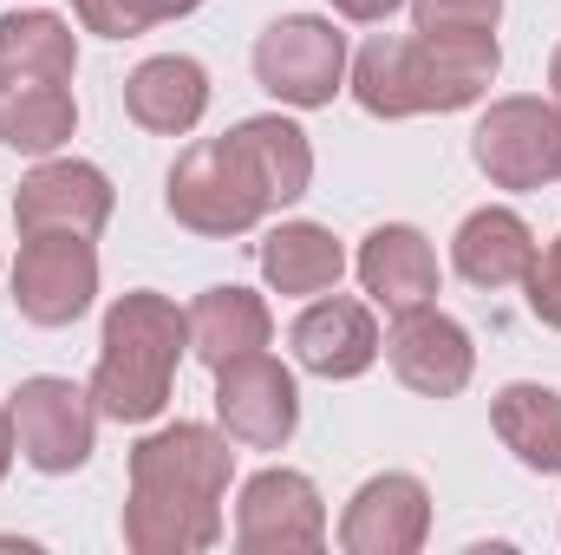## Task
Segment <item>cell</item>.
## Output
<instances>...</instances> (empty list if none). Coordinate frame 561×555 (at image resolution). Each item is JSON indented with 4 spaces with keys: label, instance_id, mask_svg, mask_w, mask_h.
Segmentation results:
<instances>
[{
    "label": "cell",
    "instance_id": "1",
    "mask_svg": "<svg viewBox=\"0 0 561 555\" xmlns=\"http://www.w3.org/2000/svg\"><path fill=\"white\" fill-rule=\"evenodd\" d=\"M313 183V144L294 118H242L222 138L190 144L170 163V190L163 209L190 229V236H249L262 216H275L287 203H300Z\"/></svg>",
    "mask_w": 561,
    "mask_h": 555
},
{
    "label": "cell",
    "instance_id": "2",
    "mask_svg": "<svg viewBox=\"0 0 561 555\" xmlns=\"http://www.w3.org/2000/svg\"><path fill=\"white\" fill-rule=\"evenodd\" d=\"M236 477L229 431L176 418L131 444L125 550L138 555H203L222 543V497Z\"/></svg>",
    "mask_w": 561,
    "mask_h": 555
},
{
    "label": "cell",
    "instance_id": "3",
    "mask_svg": "<svg viewBox=\"0 0 561 555\" xmlns=\"http://www.w3.org/2000/svg\"><path fill=\"white\" fill-rule=\"evenodd\" d=\"M503 66L496 33H373L353 59V99L373 118L463 112Z\"/></svg>",
    "mask_w": 561,
    "mask_h": 555
},
{
    "label": "cell",
    "instance_id": "4",
    "mask_svg": "<svg viewBox=\"0 0 561 555\" xmlns=\"http://www.w3.org/2000/svg\"><path fill=\"white\" fill-rule=\"evenodd\" d=\"M190 353V314L157 294V287H131L105 307V333H99V366H92V406L99 418L118 424H150L170 406L176 366Z\"/></svg>",
    "mask_w": 561,
    "mask_h": 555
},
{
    "label": "cell",
    "instance_id": "5",
    "mask_svg": "<svg viewBox=\"0 0 561 555\" xmlns=\"http://www.w3.org/2000/svg\"><path fill=\"white\" fill-rule=\"evenodd\" d=\"M255 79L294 112L333 105V92L346 86V33L320 13H287L255 39Z\"/></svg>",
    "mask_w": 561,
    "mask_h": 555
},
{
    "label": "cell",
    "instance_id": "6",
    "mask_svg": "<svg viewBox=\"0 0 561 555\" xmlns=\"http://www.w3.org/2000/svg\"><path fill=\"white\" fill-rule=\"evenodd\" d=\"M470 157L496 190H542L561 177V105L549 99H496L477 132Z\"/></svg>",
    "mask_w": 561,
    "mask_h": 555
},
{
    "label": "cell",
    "instance_id": "7",
    "mask_svg": "<svg viewBox=\"0 0 561 555\" xmlns=\"http://www.w3.org/2000/svg\"><path fill=\"white\" fill-rule=\"evenodd\" d=\"M7 412H13L20 457H26L33 471L66 477V471H79V464L92 457V438H99V406H92V393H85V386L39 373V380H20V393L7 399Z\"/></svg>",
    "mask_w": 561,
    "mask_h": 555
},
{
    "label": "cell",
    "instance_id": "8",
    "mask_svg": "<svg viewBox=\"0 0 561 555\" xmlns=\"http://www.w3.org/2000/svg\"><path fill=\"white\" fill-rule=\"evenodd\" d=\"M216 424L229 431V444L242 451H280L300 424V393L294 373L280 366L268 347L236 353L216 366Z\"/></svg>",
    "mask_w": 561,
    "mask_h": 555
},
{
    "label": "cell",
    "instance_id": "9",
    "mask_svg": "<svg viewBox=\"0 0 561 555\" xmlns=\"http://www.w3.org/2000/svg\"><path fill=\"white\" fill-rule=\"evenodd\" d=\"M99 294V249L92 236H20L13 262V307L33 327H72Z\"/></svg>",
    "mask_w": 561,
    "mask_h": 555
},
{
    "label": "cell",
    "instance_id": "10",
    "mask_svg": "<svg viewBox=\"0 0 561 555\" xmlns=\"http://www.w3.org/2000/svg\"><path fill=\"white\" fill-rule=\"evenodd\" d=\"M327 543V503L307 471H255L236 497V550L242 555H307Z\"/></svg>",
    "mask_w": 561,
    "mask_h": 555
},
{
    "label": "cell",
    "instance_id": "11",
    "mask_svg": "<svg viewBox=\"0 0 561 555\" xmlns=\"http://www.w3.org/2000/svg\"><path fill=\"white\" fill-rule=\"evenodd\" d=\"M112 203H118V190H112V177L99 163L46 157V163H33L20 177L13 223H20V236H53V229L59 236H99L112 223Z\"/></svg>",
    "mask_w": 561,
    "mask_h": 555
},
{
    "label": "cell",
    "instance_id": "12",
    "mask_svg": "<svg viewBox=\"0 0 561 555\" xmlns=\"http://www.w3.org/2000/svg\"><path fill=\"white\" fill-rule=\"evenodd\" d=\"M386 360L399 373V386H412L419 399H457L477 373V347L463 333V320L437 314L431 301L392 314V333H386Z\"/></svg>",
    "mask_w": 561,
    "mask_h": 555
},
{
    "label": "cell",
    "instance_id": "13",
    "mask_svg": "<svg viewBox=\"0 0 561 555\" xmlns=\"http://www.w3.org/2000/svg\"><path fill=\"white\" fill-rule=\"evenodd\" d=\"M424 536H431V490L412 471L366 477L340 517V550L346 555H419Z\"/></svg>",
    "mask_w": 561,
    "mask_h": 555
},
{
    "label": "cell",
    "instance_id": "14",
    "mask_svg": "<svg viewBox=\"0 0 561 555\" xmlns=\"http://www.w3.org/2000/svg\"><path fill=\"white\" fill-rule=\"evenodd\" d=\"M287 347H294V360H300L307 373H320V380H359V373H373V360L386 353V333H379V320H373L366 301H353V294H320V301L287 327Z\"/></svg>",
    "mask_w": 561,
    "mask_h": 555
},
{
    "label": "cell",
    "instance_id": "15",
    "mask_svg": "<svg viewBox=\"0 0 561 555\" xmlns=\"http://www.w3.org/2000/svg\"><path fill=\"white\" fill-rule=\"evenodd\" d=\"M125 112H131V125L157 132V138L196 132L203 112H209V72H203V59H190V53L144 59L138 72L125 79Z\"/></svg>",
    "mask_w": 561,
    "mask_h": 555
},
{
    "label": "cell",
    "instance_id": "16",
    "mask_svg": "<svg viewBox=\"0 0 561 555\" xmlns=\"http://www.w3.org/2000/svg\"><path fill=\"white\" fill-rule=\"evenodd\" d=\"M536 229L516 216V209H503V203H483V209H470L463 223H457V242H450V262H457V275L470 281V287H516V281H529L536 269Z\"/></svg>",
    "mask_w": 561,
    "mask_h": 555
},
{
    "label": "cell",
    "instance_id": "17",
    "mask_svg": "<svg viewBox=\"0 0 561 555\" xmlns=\"http://www.w3.org/2000/svg\"><path fill=\"white\" fill-rule=\"evenodd\" d=\"M359 287L386 314L424 307L437 294V249L424 242V229H412V223H379L359 242Z\"/></svg>",
    "mask_w": 561,
    "mask_h": 555
},
{
    "label": "cell",
    "instance_id": "18",
    "mask_svg": "<svg viewBox=\"0 0 561 555\" xmlns=\"http://www.w3.org/2000/svg\"><path fill=\"white\" fill-rule=\"evenodd\" d=\"M275 340V314H268V301L255 294V287H236V281H222V287H203L196 294V307H190V353L216 373L222 360H236V353H255V347H268Z\"/></svg>",
    "mask_w": 561,
    "mask_h": 555
},
{
    "label": "cell",
    "instance_id": "19",
    "mask_svg": "<svg viewBox=\"0 0 561 555\" xmlns=\"http://www.w3.org/2000/svg\"><path fill=\"white\" fill-rule=\"evenodd\" d=\"M490 431L503 438V451H516L523 471L561 477V393L556 386H536V380L503 386L490 399Z\"/></svg>",
    "mask_w": 561,
    "mask_h": 555
},
{
    "label": "cell",
    "instance_id": "20",
    "mask_svg": "<svg viewBox=\"0 0 561 555\" xmlns=\"http://www.w3.org/2000/svg\"><path fill=\"white\" fill-rule=\"evenodd\" d=\"M79 105L66 79H0V144L20 157H53L72 138Z\"/></svg>",
    "mask_w": 561,
    "mask_h": 555
},
{
    "label": "cell",
    "instance_id": "21",
    "mask_svg": "<svg viewBox=\"0 0 561 555\" xmlns=\"http://www.w3.org/2000/svg\"><path fill=\"white\" fill-rule=\"evenodd\" d=\"M262 275H268L275 294L307 301V294L340 287L346 249H340L333 229H320V223H280V229H268V242H262Z\"/></svg>",
    "mask_w": 561,
    "mask_h": 555
},
{
    "label": "cell",
    "instance_id": "22",
    "mask_svg": "<svg viewBox=\"0 0 561 555\" xmlns=\"http://www.w3.org/2000/svg\"><path fill=\"white\" fill-rule=\"evenodd\" d=\"M79 72V39L72 20L33 7V13H7L0 20V79H66Z\"/></svg>",
    "mask_w": 561,
    "mask_h": 555
},
{
    "label": "cell",
    "instance_id": "23",
    "mask_svg": "<svg viewBox=\"0 0 561 555\" xmlns=\"http://www.w3.org/2000/svg\"><path fill=\"white\" fill-rule=\"evenodd\" d=\"M196 7H203V0H72L79 26L99 33V39H138V33L163 26V20H183V13H196Z\"/></svg>",
    "mask_w": 561,
    "mask_h": 555
},
{
    "label": "cell",
    "instance_id": "24",
    "mask_svg": "<svg viewBox=\"0 0 561 555\" xmlns=\"http://www.w3.org/2000/svg\"><path fill=\"white\" fill-rule=\"evenodd\" d=\"M503 0H412V33H496Z\"/></svg>",
    "mask_w": 561,
    "mask_h": 555
},
{
    "label": "cell",
    "instance_id": "25",
    "mask_svg": "<svg viewBox=\"0 0 561 555\" xmlns=\"http://www.w3.org/2000/svg\"><path fill=\"white\" fill-rule=\"evenodd\" d=\"M529 314L542 320V327H561V236L536 256V269H529Z\"/></svg>",
    "mask_w": 561,
    "mask_h": 555
},
{
    "label": "cell",
    "instance_id": "26",
    "mask_svg": "<svg viewBox=\"0 0 561 555\" xmlns=\"http://www.w3.org/2000/svg\"><path fill=\"white\" fill-rule=\"evenodd\" d=\"M405 0H333V13L340 20H359V26H379L386 13H399Z\"/></svg>",
    "mask_w": 561,
    "mask_h": 555
},
{
    "label": "cell",
    "instance_id": "27",
    "mask_svg": "<svg viewBox=\"0 0 561 555\" xmlns=\"http://www.w3.org/2000/svg\"><path fill=\"white\" fill-rule=\"evenodd\" d=\"M13 451H20V438H13V412L0 406V477H7V464H13Z\"/></svg>",
    "mask_w": 561,
    "mask_h": 555
},
{
    "label": "cell",
    "instance_id": "28",
    "mask_svg": "<svg viewBox=\"0 0 561 555\" xmlns=\"http://www.w3.org/2000/svg\"><path fill=\"white\" fill-rule=\"evenodd\" d=\"M549 86H556V105H561V46H556V59H549Z\"/></svg>",
    "mask_w": 561,
    "mask_h": 555
}]
</instances>
